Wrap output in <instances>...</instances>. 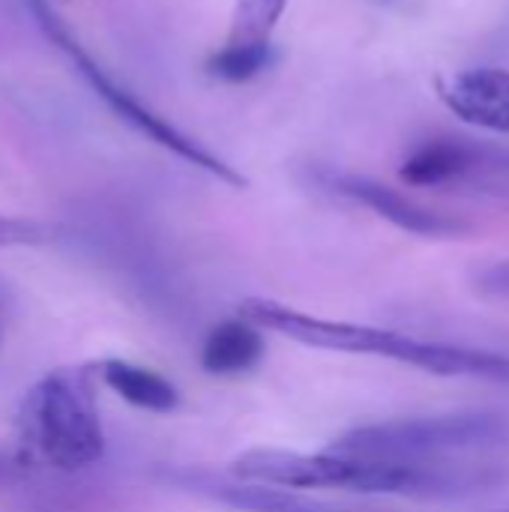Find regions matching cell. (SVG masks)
<instances>
[{"instance_id": "obj_4", "label": "cell", "mask_w": 509, "mask_h": 512, "mask_svg": "<svg viewBox=\"0 0 509 512\" xmlns=\"http://www.w3.org/2000/svg\"><path fill=\"white\" fill-rule=\"evenodd\" d=\"M30 9H33V18H36V24L42 27V33L51 39V45H57L69 60H72V66L78 69V75L93 87V93L123 120V123H129L138 135H144V138H150V141H156L159 147H165L168 153H174V156H180V159H186L189 165H195V168H201V171H207V174H213V177H219L222 183H228V186H237V189H246L249 186V180L237 171V168H231L225 159H219L213 150H207L201 141H195L192 135H186L183 129H177L174 123H168L165 117H159L156 111H150L147 105H141L126 87H120L75 39H72V33L66 30V24L57 18V12L45 3V0H30Z\"/></svg>"}, {"instance_id": "obj_15", "label": "cell", "mask_w": 509, "mask_h": 512, "mask_svg": "<svg viewBox=\"0 0 509 512\" xmlns=\"http://www.w3.org/2000/svg\"><path fill=\"white\" fill-rule=\"evenodd\" d=\"M12 480H15V465H12L9 459L0 456V486H6V483H12Z\"/></svg>"}, {"instance_id": "obj_9", "label": "cell", "mask_w": 509, "mask_h": 512, "mask_svg": "<svg viewBox=\"0 0 509 512\" xmlns=\"http://www.w3.org/2000/svg\"><path fill=\"white\" fill-rule=\"evenodd\" d=\"M174 480L192 492H201L240 512H348L312 501L306 495H297L294 489H279V486H264V483H216V480L195 477V474H180Z\"/></svg>"}, {"instance_id": "obj_11", "label": "cell", "mask_w": 509, "mask_h": 512, "mask_svg": "<svg viewBox=\"0 0 509 512\" xmlns=\"http://www.w3.org/2000/svg\"><path fill=\"white\" fill-rule=\"evenodd\" d=\"M96 378L117 393L123 402L150 411V414H171L180 408V393L177 387L162 378L159 372L138 366V363H126V360H105L96 366Z\"/></svg>"}, {"instance_id": "obj_10", "label": "cell", "mask_w": 509, "mask_h": 512, "mask_svg": "<svg viewBox=\"0 0 509 512\" xmlns=\"http://www.w3.org/2000/svg\"><path fill=\"white\" fill-rule=\"evenodd\" d=\"M264 336L246 318H228L216 324L201 348V366L210 375H243L252 372L264 357Z\"/></svg>"}, {"instance_id": "obj_1", "label": "cell", "mask_w": 509, "mask_h": 512, "mask_svg": "<svg viewBox=\"0 0 509 512\" xmlns=\"http://www.w3.org/2000/svg\"><path fill=\"white\" fill-rule=\"evenodd\" d=\"M231 474L243 483H264L279 489H345L363 495H405V498H462L486 489L495 477L480 465H405L354 459L339 453H288L249 450L231 462Z\"/></svg>"}, {"instance_id": "obj_13", "label": "cell", "mask_w": 509, "mask_h": 512, "mask_svg": "<svg viewBox=\"0 0 509 512\" xmlns=\"http://www.w3.org/2000/svg\"><path fill=\"white\" fill-rule=\"evenodd\" d=\"M270 63V45H222L207 60V72L222 81H249Z\"/></svg>"}, {"instance_id": "obj_2", "label": "cell", "mask_w": 509, "mask_h": 512, "mask_svg": "<svg viewBox=\"0 0 509 512\" xmlns=\"http://www.w3.org/2000/svg\"><path fill=\"white\" fill-rule=\"evenodd\" d=\"M15 432L24 459L75 474L105 456L96 402V369L63 366L39 378L21 399Z\"/></svg>"}, {"instance_id": "obj_12", "label": "cell", "mask_w": 509, "mask_h": 512, "mask_svg": "<svg viewBox=\"0 0 509 512\" xmlns=\"http://www.w3.org/2000/svg\"><path fill=\"white\" fill-rule=\"evenodd\" d=\"M288 9V0H237L228 45H270V36Z\"/></svg>"}, {"instance_id": "obj_5", "label": "cell", "mask_w": 509, "mask_h": 512, "mask_svg": "<svg viewBox=\"0 0 509 512\" xmlns=\"http://www.w3.org/2000/svg\"><path fill=\"white\" fill-rule=\"evenodd\" d=\"M240 318L252 321L255 327H267L279 336H288L294 342H303L309 348H321V351L384 357L393 363L414 366L420 372H429L432 360H435V342H429V339H414V336H405L396 330H381V327H366V324L315 318V315L288 309V306L264 300V297L243 300Z\"/></svg>"}, {"instance_id": "obj_14", "label": "cell", "mask_w": 509, "mask_h": 512, "mask_svg": "<svg viewBox=\"0 0 509 512\" xmlns=\"http://www.w3.org/2000/svg\"><path fill=\"white\" fill-rule=\"evenodd\" d=\"M48 240V231L39 222L0 216V249L3 246H39Z\"/></svg>"}, {"instance_id": "obj_8", "label": "cell", "mask_w": 509, "mask_h": 512, "mask_svg": "<svg viewBox=\"0 0 509 512\" xmlns=\"http://www.w3.org/2000/svg\"><path fill=\"white\" fill-rule=\"evenodd\" d=\"M441 102L471 126L509 135V72L507 69H465L438 78Z\"/></svg>"}, {"instance_id": "obj_6", "label": "cell", "mask_w": 509, "mask_h": 512, "mask_svg": "<svg viewBox=\"0 0 509 512\" xmlns=\"http://www.w3.org/2000/svg\"><path fill=\"white\" fill-rule=\"evenodd\" d=\"M399 174L405 183L420 189L509 207V147L504 144L462 135L429 138L402 162Z\"/></svg>"}, {"instance_id": "obj_16", "label": "cell", "mask_w": 509, "mask_h": 512, "mask_svg": "<svg viewBox=\"0 0 509 512\" xmlns=\"http://www.w3.org/2000/svg\"><path fill=\"white\" fill-rule=\"evenodd\" d=\"M498 512H509V510H498Z\"/></svg>"}, {"instance_id": "obj_3", "label": "cell", "mask_w": 509, "mask_h": 512, "mask_svg": "<svg viewBox=\"0 0 509 512\" xmlns=\"http://www.w3.org/2000/svg\"><path fill=\"white\" fill-rule=\"evenodd\" d=\"M509 447V420L492 411L402 417L357 426L330 444V453L405 465H465Z\"/></svg>"}, {"instance_id": "obj_7", "label": "cell", "mask_w": 509, "mask_h": 512, "mask_svg": "<svg viewBox=\"0 0 509 512\" xmlns=\"http://www.w3.org/2000/svg\"><path fill=\"white\" fill-rule=\"evenodd\" d=\"M327 183L345 195V198H354L357 204L375 210L378 216H384L387 222H393L396 228L402 231H411V234H420V237H462L471 231V225L459 216H450V213H438V210H429L411 198H405L402 192L372 180V177H360V174H330Z\"/></svg>"}]
</instances>
